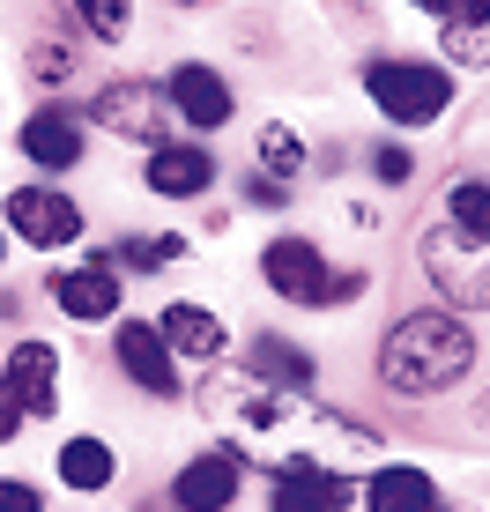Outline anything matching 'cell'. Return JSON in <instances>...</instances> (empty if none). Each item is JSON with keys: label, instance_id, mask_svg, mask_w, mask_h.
I'll return each instance as SVG.
<instances>
[{"label": "cell", "instance_id": "1", "mask_svg": "<svg viewBox=\"0 0 490 512\" xmlns=\"http://www.w3.org/2000/svg\"><path fill=\"white\" fill-rule=\"evenodd\" d=\"M468 364H476V334L453 320V312H409V320H394L387 342H379V386H387V394H409V401L461 386Z\"/></svg>", "mask_w": 490, "mask_h": 512}, {"label": "cell", "instance_id": "2", "mask_svg": "<svg viewBox=\"0 0 490 512\" xmlns=\"http://www.w3.org/2000/svg\"><path fill=\"white\" fill-rule=\"evenodd\" d=\"M364 97L387 127H439L453 112V75L446 67H424V60H372L364 67Z\"/></svg>", "mask_w": 490, "mask_h": 512}, {"label": "cell", "instance_id": "3", "mask_svg": "<svg viewBox=\"0 0 490 512\" xmlns=\"http://www.w3.org/2000/svg\"><path fill=\"white\" fill-rule=\"evenodd\" d=\"M416 260H424L431 290L446 305H468V312H490V238H468L453 223H431L416 238Z\"/></svg>", "mask_w": 490, "mask_h": 512}, {"label": "cell", "instance_id": "4", "mask_svg": "<svg viewBox=\"0 0 490 512\" xmlns=\"http://www.w3.org/2000/svg\"><path fill=\"white\" fill-rule=\"evenodd\" d=\"M90 119L112 141H142V149H164L171 127H179V112H171V90L149 75H112L104 90L90 97Z\"/></svg>", "mask_w": 490, "mask_h": 512}, {"label": "cell", "instance_id": "5", "mask_svg": "<svg viewBox=\"0 0 490 512\" xmlns=\"http://www.w3.org/2000/svg\"><path fill=\"white\" fill-rule=\"evenodd\" d=\"M60 409V349L52 342H15L0 364V446L23 431L30 416Z\"/></svg>", "mask_w": 490, "mask_h": 512}, {"label": "cell", "instance_id": "6", "mask_svg": "<svg viewBox=\"0 0 490 512\" xmlns=\"http://www.w3.org/2000/svg\"><path fill=\"white\" fill-rule=\"evenodd\" d=\"M0 231H15L23 245H38V253H60V245L82 238V208L67 201L60 186H8V201H0Z\"/></svg>", "mask_w": 490, "mask_h": 512}, {"label": "cell", "instance_id": "7", "mask_svg": "<svg viewBox=\"0 0 490 512\" xmlns=\"http://www.w3.org/2000/svg\"><path fill=\"white\" fill-rule=\"evenodd\" d=\"M260 275H268L275 297H290V305H305V312H327V305H335V268L320 260V245H312V238H268Z\"/></svg>", "mask_w": 490, "mask_h": 512}, {"label": "cell", "instance_id": "8", "mask_svg": "<svg viewBox=\"0 0 490 512\" xmlns=\"http://www.w3.org/2000/svg\"><path fill=\"white\" fill-rule=\"evenodd\" d=\"M164 90H171V112H179L194 134H216V127H231V112H238L231 82H223L208 60H179V67L164 75Z\"/></svg>", "mask_w": 490, "mask_h": 512}, {"label": "cell", "instance_id": "9", "mask_svg": "<svg viewBox=\"0 0 490 512\" xmlns=\"http://www.w3.org/2000/svg\"><path fill=\"white\" fill-rule=\"evenodd\" d=\"M216 156L201 149V141H164V149H149L142 164V186L156 193V201H201L208 186H216Z\"/></svg>", "mask_w": 490, "mask_h": 512}, {"label": "cell", "instance_id": "10", "mask_svg": "<svg viewBox=\"0 0 490 512\" xmlns=\"http://www.w3.org/2000/svg\"><path fill=\"white\" fill-rule=\"evenodd\" d=\"M119 372H127L142 394H156V401H171L179 394V357L164 349V334H156L149 320H119Z\"/></svg>", "mask_w": 490, "mask_h": 512}, {"label": "cell", "instance_id": "11", "mask_svg": "<svg viewBox=\"0 0 490 512\" xmlns=\"http://www.w3.org/2000/svg\"><path fill=\"white\" fill-rule=\"evenodd\" d=\"M349 505V475L320 468L312 453H290L275 468V512H342Z\"/></svg>", "mask_w": 490, "mask_h": 512}, {"label": "cell", "instance_id": "12", "mask_svg": "<svg viewBox=\"0 0 490 512\" xmlns=\"http://www.w3.org/2000/svg\"><path fill=\"white\" fill-rule=\"evenodd\" d=\"M45 290H52V305H60L67 320H82V327L112 320L119 297H127V290H119V268H97V260H82V268H60Z\"/></svg>", "mask_w": 490, "mask_h": 512}, {"label": "cell", "instance_id": "13", "mask_svg": "<svg viewBox=\"0 0 490 512\" xmlns=\"http://www.w3.org/2000/svg\"><path fill=\"white\" fill-rule=\"evenodd\" d=\"M15 149H23L38 171H75V164H82V119L67 112V104H45V112L23 119Z\"/></svg>", "mask_w": 490, "mask_h": 512}, {"label": "cell", "instance_id": "14", "mask_svg": "<svg viewBox=\"0 0 490 512\" xmlns=\"http://www.w3.org/2000/svg\"><path fill=\"white\" fill-rule=\"evenodd\" d=\"M156 334H164V349L186 357V364H216L223 349H231V327H223L208 305H164L156 312Z\"/></svg>", "mask_w": 490, "mask_h": 512}, {"label": "cell", "instance_id": "15", "mask_svg": "<svg viewBox=\"0 0 490 512\" xmlns=\"http://www.w3.org/2000/svg\"><path fill=\"white\" fill-rule=\"evenodd\" d=\"M238 498V453H201V461L179 468V483H171V505L179 512H223Z\"/></svg>", "mask_w": 490, "mask_h": 512}, {"label": "cell", "instance_id": "16", "mask_svg": "<svg viewBox=\"0 0 490 512\" xmlns=\"http://www.w3.org/2000/svg\"><path fill=\"white\" fill-rule=\"evenodd\" d=\"M364 505L372 512H446L439 483H431L424 468H379L372 483H364Z\"/></svg>", "mask_w": 490, "mask_h": 512}, {"label": "cell", "instance_id": "17", "mask_svg": "<svg viewBox=\"0 0 490 512\" xmlns=\"http://www.w3.org/2000/svg\"><path fill=\"white\" fill-rule=\"evenodd\" d=\"M253 379L275 386V394H305L312 386V357L297 342H283V334H260L253 342Z\"/></svg>", "mask_w": 490, "mask_h": 512}, {"label": "cell", "instance_id": "18", "mask_svg": "<svg viewBox=\"0 0 490 512\" xmlns=\"http://www.w3.org/2000/svg\"><path fill=\"white\" fill-rule=\"evenodd\" d=\"M439 52H446L453 67H490V0H468L461 15H446Z\"/></svg>", "mask_w": 490, "mask_h": 512}, {"label": "cell", "instance_id": "19", "mask_svg": "<svg viewBox=\"0 0 490 512\" xmlns=\"http://www.w3.org/2000/svg\"><path fill=\"white\" fill-rule=\"evenodd\" d=\"M112 475H119V453L104 438H67L60 446V483L67 490H104Z\"/></svg>", "mask_w": 490, "mask_h": 512}, {"label": "cell", "instance_id": "20", "mask_svg": "<svg viewBox=\"0 0 490 512\" xmlns=\"http://www.w3.org/2000/svg\"><path fill=\"white\" fill-rule=\"evenodd\" d=\"M253 156H260V179H275V186H290L297 171L312 164L305 134H297V127H283V119H275V127H260V141H253Z\"/></svg>", "mask_w": 490, "mask_h": 512}, {"label": "cell", "instance_id": "21", "mask_svg": "<svg viewBox=\"0 0 490 512\" xmlns=\"http://www.w3.org/2000/svg\"><path fill=\"white\" fill-rule=\"evenodd\" d=\"M216 409H231L245 431H275L290 416V394H275V386H216Z\"/></svg>", "mask_w": 490, "mask_h": 512}, {"label": "cell", "instance_id": "22", "mask_svg": "<svg viewBox=\"0 0 490 512\" xmlns=\"http://www.w3.org/2000/svg\"><path fill=\"white\" fill-rule=\"evenodd\" d=\"M446 223L468 238H490V186L483 179H453L446 186Z\"/></svg>", "mask_w": 490, "mask_h": 512}, {"label": "cell", "instance_id": "23", "mask_svg": "<svg viewBox=\"0 0 490 512\" xmlns=\"http://www.w3.org/2000/svg\"><path fill=\"white\" fill-rule=\"evenodd\" d=\"M67 8H75V23L90 30L97 45H119L134 30V0H67Z\"/></svg>", "mask_w": 490, "mask_h": 512}, {"label": "cell", "instance_id": "24", "mask_svg": "<svg viewBox=\"0 0 490 512\" xmlns=\"http://www.w3.org/2000/svg\"><path fill=\"white\" fill-rule=\"evenodd\" d=\"M104 260L112 268H171V260H186V238H119L104 245Z\"/></svg>", "mask_w": 490, "mask_h": 512}, {"label": "cell", "instance_id": "25", "mask_svg": "<svg viewBox=\"0 0 490 512\" xmlns=\"http://www.w3.org/2000/svg\"><path fill=\"white\" fill-rule=\"evenodd\" d=\"M75 60H82V52L67 45V38H38V45H30V82H45V90H60V82L75 75Z\"/></svg>", "mask_w": 490, "mask_h": 512}, {"label": "cell", "instance_id": "26", "mask_svg": "<svg viewBox=\"0 0 490 512\" xmlns=\"http://www.w3.org/2000/svg\"><path fill=\"white\" fill-rule=\"evenodd\" d=\"M372 179L379 186H409L416 179V156L401 149V141H379V149H372Z\"/></svg>", "mask_w": 490, "mask_h": 512}, {"label": "cell", "instance_id": "27", "mask_svg": "<svg viewBox=\"0 0 490 512\" xmlns=\"http://www.w3.org/2000/svg\"><path fill=\"white\" fill-rule=\"evenodd\" d=\"M0 512H45V498L30 483H0Z\"/></svg>", "mask_w": 490, "mask_h": 512}, {"label": "cell", "instance_id": "28", "mask_svg": "<svg viewBox=\"0 0 490 512\" xmlns=\"http://www.w3.org/2000/svg\"><path fill=\"white\" fill-rule=\"evenodd\" d=\"M245 201H253V208H283V201H290V186H275V179H245Z\"/></svg>", "mask_w": 490, "mask_h": 512}, {"label": "cell", "instance_id": "29", "mask_svg": "<svg viewBox=\"0 0 490 512\" xmlns=\"http://www.w3.org/2000/svg\"><path fill=\"white\" fill-rule=\"evenodd\" d=\"M409 8H424V15H461L468 0H409Z\"/></svg>", "mask_w": 490, "mask_h": 512}, {"label": "cell", "instance_id": "30", "mask_svg": "<svg viewBox=\"0 0 490 512\" xmlns=\"http://www.w3.org/2000/svg\"><path fill=\"white\" fill-rule=\"evenodd\" d=\"M476 438H490V401H483V409H476Z\"/></svg>", "mask_w": 490, "mask_h": 512}, {"label": "cell", "instance_id": "31", "mask_svg": "<svg viewBox=\"0 0 490 512\" xmlns=\"http://www.w3.org/2000/svg\"><path fill=\"white\" fill-rule=\"evenodd\" d=\"M164 8H208V0H164Z\"/></svg>", "mask_w": 490, "mask_h": 512}, {"label": "cell", "instance_id": "32", "mask_svg": "<svg viewBox=\"0 0 490 512\" xmlns=\"http://www.w3.org/2000/svg\"><path fill=\"white\" fill-rule=\"evenodd\" d=\"M0 260H8V231H0Z\"/></svg>", "mask_w": 490, "mask_h": 512}]
</instances>
